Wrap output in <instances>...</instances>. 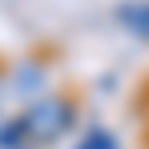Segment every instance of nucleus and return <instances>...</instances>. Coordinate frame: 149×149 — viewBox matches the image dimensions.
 Wrapping results in <instances>:
<instances>
[{
	"mask_svg": "<svg viewBox=\"0 0 149 149\" xmlns=\"http://www.w3.org/2000/svg\"><path fill=\"white\" fill-rule=\"evenodd\" d=\"M20 125H24V141L52 145L73 125V109H69V101H61V97H40V101L28 105V113L20 117Z\"/></svg>",
	"mask_w": 149,
	"mask_h": 149,
	"instance_id": "1",
	"label": "nucleus"
},
{
	"mask_svg": "<svg viewBox=\"0 0 149 149\" xmlns=\"http://www.w3.org/2000/svg\"><path fill=\"white\" fill-rule=\"evenodd\" d=\"M20 141H24V125L20 121H12L8 129H0V149H16Z\"/></svg>",
	"mask_w": 149,
	"mask_h": 149,
	"instance_id": "4",
	"label": "nucleus"
},
{
	"mask_svg": "<svg viewBox=\"0 0 149 149\" xmlns=\"http://www.w3.org/2000/svg\"><path fill=\"white\" fill-rule=\"evenodd\" d=\"M121 20L133 28V32L149 36V4H129V8H121Z\"/></svg>",
	"mask_w": 149,
	"mask_h": 149,
	"instance_id": "2",
	"label": "nucleus"
},
{
	"mask_svg": "<svg viewBox=\"0 0 149 149\" xmlns=\"http://www.w3.org/2000/svg\"><path fill=\"white\" fill-rule=\"evenodd\" d=\"M77 149H117V141H113V133H105V129H93V133H89V137H85Z\"/></svg>",
	"mask_w": 149,
	"mask_h": 149,
	"instance_id": "3",
	"label": "nucleus"
}]
</instances>
